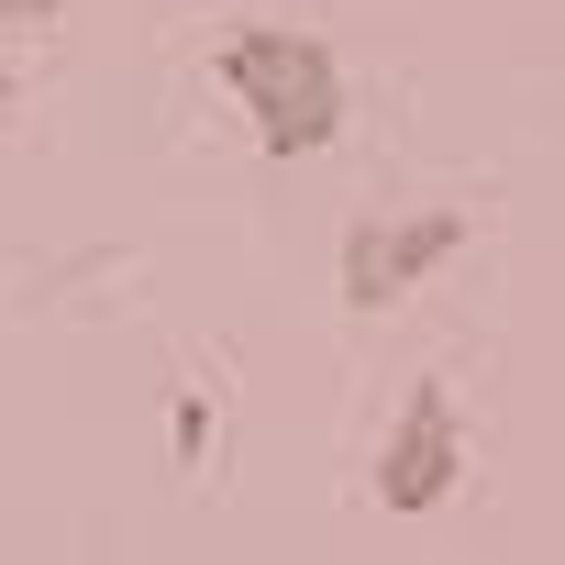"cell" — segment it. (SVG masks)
Returning a JSON list of instances; mask_svg holds the SVG:
<instances>
[{"label": "cell", "instance_id": "cell-6", "mask_svg": "<svg viewBox=\"0 0 565 565\" xmlns=\"http://www.w3.org/2000/svg\"><path fill=\"white\" fill-rule=\"evenodd\" d=\"M12 100H23V78H12V56H0V111H12Z\"/></svg>", "mask_w": 565, "mask_h": 565}, {"label": "cell", "instance_id": "cell-2", "mask_svg": "<svg viewBox=\"0 0 565 565\" xmlns=\"http://www.w3.org/2000/svg\"><path fill=\"white\" fill-rule=\"evenodd\" d=\"M466 211H355L344 222V255H333V289H344V311H399L411 289H422V277L433 266H455L466 255Z\"/></svg>", "mask_w": 565, "mask_h": 565}, {"label": "cell", "instance_id": "cell-4", "mask_svg": "<svg viewBox=\"0 0 565 565\" xmlns=\"http://www.w3.org/2000/svg\"><path fill=\"white\" fill-rule=\"evenodd\" d=\"M167 433H178V477H200V466H211V444H222V422H211V388H200V377H178Z\"/></svg>", "mask_w": 565, "mask_h": 565}, {"label": "cell", "instance_id": "cell-1", "mask_svg": "<svg viewBox=\"0 0 565 565\" xmlns=\"http://www.w3.org/2000/svg\"><path fill=\"white\" fill-rule=\"evenodd\" d=\"M222 89L244 100V122H255V145L289 167V156H322L333 134H344V67H333V45L322 34H300V23H233L222 34Z\"/></svg>", "mask_w": 565, "mask_h": 565}, {"label": "cell", "instance_id": "cell-5", "mask_svg": "<svg viewBox=\"0 0 565 565\" xmlns=\"http://www.w3.org/2000/svg\"><path fill=\"white\" fill-rule=\"evenodd\" d=\"M56 12V0H0V23H45Z\"/></svg>", "mask_w": 565, "mask_h": 565}, {"label": "cell", "instance_id": "cell-3", "mask_svg": "<svg viewBox=\"0 0 565 565\" xmlns=\"http://www.w3.org/2000/svg\"><path fill=\"white\" fill-rule=\"evenodd\" d=\"M455 488H466V411H455L444 377H422V388L399 399L388 444H377V510L422 521V510H444Z\"/></svg>", "mask_w": 565, "mask_h": 565}]
</instances>
